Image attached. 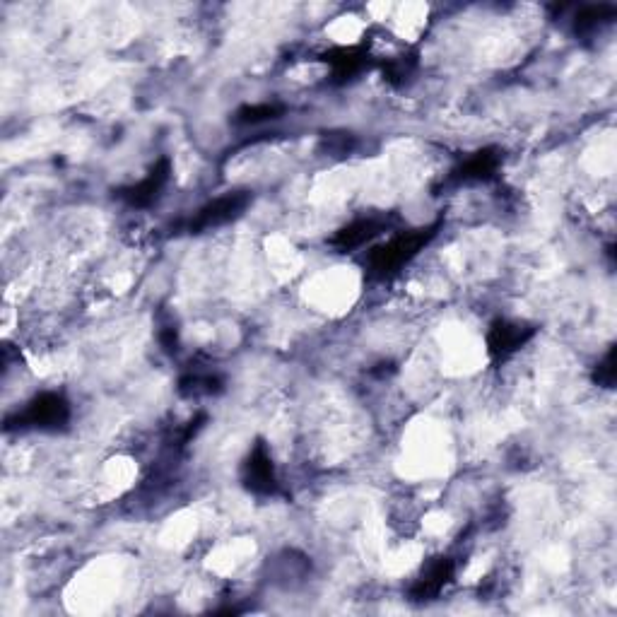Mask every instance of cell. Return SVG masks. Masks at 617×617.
Returning <instances> with one entry per match:
<instances>
[{
  "label": "cell",
  "mask_w": 617,
  "mask_h": 617,
  "mask_svg": "<svg viewBox=\"0 0 617 617\" xmlns=\"http://www.w3.org/2000/svg\"><path fill=\"white\" fill-rule=\"evenodd\" d=\"M244 483L258 495H270L278 487V475H275L273 458L266 444H256L249 461L244 463Z\"/></svg>",
  "instance_id": "cell-2"
},
{
  "label": "cell",
  "mask_w": 617,
  "mask_h": 617,
  "mask_svg": "<svg viewBox=\"0 0 617 617\" xmlns=\"http://www.w3.org/2000/svg\"><path fill=\"white\" fill-rule=\"evenodd\" d=\"M531 336V328L521 326V323L497 321L495 326H492L490 336H487V345H490V352L495 357H507L514 350H519L521 345H526Z\"/></svg>",
  "instance_id": "cell-3"
},
{
  "label": "cell",
  "mask_w": 617,
  "mask_h": 617,
  "mask_svg": "<svg viewBox=\"0 0 617 617\" xmlns=\"http://www.w3.org/2000/svg\"><path fill=\"white\" fill-rule=\"evenodd\" d=\"M22 417H25L27 425L37 427V430H56V427L68 422L70 405L61 393H41L27 405Z\"/></svg>",
  "instance_id": "cell-1"
}]
</instances>
